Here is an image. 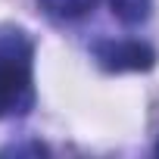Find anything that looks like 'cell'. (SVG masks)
<instances>
[{
  "label": "cell",
  "mask_w": 159,
  "mask_h": 159,
  "mask_svg": "<svg viewBox=\"0 0 159 159\" xmlns=\"http://www.w3.org/2000/svg\"><path fill=\"white\" fill-rule=\"evenodd\" d=\"M34 103L31 44L22 31L0 38V119L25 116Z\"/></svg>",
  "instance_id": "6da1fadb"
},
{
  "label": "cell",
  "mask_w": 159,
  "mask_h": 159,
  "mask_svg": "<svg viewBox=\"0 0 159 159\" xmlns=\"http://www.w3.org/2000/svg\"><path fill=\"white\" fill-rule=\"evenodd\" d=\"M94 59L106 72H150L156 66V50L134 38H106L91 47Z\"/></svg>",
  "instance_id": "7a4b0ae2"
},
{
  "label": "cell",
  "mask_w": 159,
  "mask_h": 159,
  "mask_svg": "<svg viewBox=\"0 0 159 159\" xmlns=\"http://www.w3.org/2000/svg\"><path fill=\"white\" fill-rule=\"evenodd\" d=\"M109 7L122 25H140L153 13V0H109Z\"/></svg>",
  "instance_id": "3957f363"
},
{
  "label": "cell",
  "mask_w": 159,
  "mask_h": 159,
  "mask_svg": "<svg viewBox=\"0 0 159 159\" xmlns=\"http://www.w3.org/2000/svg\"><path fill=\"white\" fill-rule=\"evenodd\" d=\"M153 153H156V156H159V140H156V147H153Z\"/></svg>",
  "instance_id": "277c9868"
}]
</instances>
